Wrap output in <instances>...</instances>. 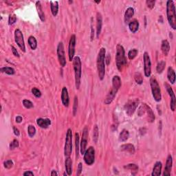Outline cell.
<instances>
[{"instance_id":"6da1fadb","label":"cell","mask_w":176,"mask_h":176,"mask_svg":"<svg viewBox=\"0 0 176 176\" xmlns=\"http://www.w3.org/2000/svg\"><path fill=\"white\" fill-rule=\"evenodd\" d=\"M121 87V79L119 76H114L112 79V87L111 90L107 94V97L105 99V104L106 105H109L110 103H112L114 99H115L116 95Z\"/></svg>"},{"instance_id":"7a4b0ae2","label":"cell","mask_w":176,"mask_h":176,"mask_svg":"<svg viewBox=\"0 0 176 176\" xmlns=\"http://www.w3.org/2000/svg\"><path fill=\"white\" fill-rule=\"evenodd\" d=\"M105 54L106 50L105 48H101V50H99V55H98L97 57V70H98V75H99V77L100 80H103L105 78Z\"/></svg>"},{"instance_id":"3957f363","label":"cell","mask_w":176,"mask_h":176,"mask_svg":"<svg viewBox=\"0 0 176 176\" xmlns=\"http://www.w3.org/2000/svg\"><path fill=\"white\" fill-rule=\"evenodd\" d=\"M116 62L117 68L120 72L123 70L127 63L125 58V49L121 44H118L116 46Z\"/></svg>"},{"instance_id":"277c9868","label":"cell","mask_w":176,"mask_h":176,"mask_svg":"<svg viewBox=\"0 0 176 176\" xmlns=\"http://www.w3.org/2000/svg\"><path fill=\"white\" fill-rule=\"evenodd\" d=\"M167 16L169 25L173 30L176 29V14L174 2L171 0L167 1Z\"/></svg>"},{"instance_id":"5b68a950","label":"cell","mask_w":176,"mask_h":176,"mask_svg":"<svg viewBox=\"0 0 176 176\" xmlns=\"http://www.w3.org/2000/svg\"><path fill=\"white\" fill-rule=\"evenodd\" d=\"M73 66L75 75V85L77 89H79L81 85V79L82 75V65L81 61L79 57H75L73 59Z\"/></svg>"},{"instance_id":"8992f818","label":"cell","mask_w":176,"mask_h":176,"mask_svg":"<svg viewBox=\"0 0 176 176\" xmlns=\"http://www.w3.org/2000/svg\"><path fill=\"white\" fill-rule=\"evenodd\" d=\"M150 85H151L152 95H153L154 100L156 102H160L162 99L161 89L158 82L155 77H151L150 79Z\"/></svg>"},{"instance_id":"52a82bcc","label":"cell","mask_w":176,"mask_h":176,"mask_svg":"<svg viewBox=\"0 0 176 176\" xmlns=\"http://www.w3.org/2000/svg\"><path fill=\"white\" fill-rule=\"evenodd\" d=\"M72 151V131L71 129H68L66 133V138L64 154L65 157H70Z\"/></svg>"},{"instance_id":"ba28073f","label":"cell","mask_w":176,"mask_h":176,"mask_svg":"<svg viewBox=\"0 0 176 176\" xmlns=\"http://www.w3.org/2000/svg\"><path fill=\"white\" fill-rule=\"evenodd\" d=\"M95 160V149L93 147H89L84 153V161L87 165H93Z\"/></svg>"},{"instance_id":"9c48e42d","label":"cell","mask_w":176,"mask_h":176,"mask_svg":"<svg viewBox=\"0 0 176 176\" xmlns=\"http://www.w3.org/2000/svg\"><path fill=\"white\" fill-rule=\"evenodd\" d=\"M138 104L139 100L137 99L134 100H130V101H128L125 106V109L126 110L127 114L129 116L133 115L136 110V108L138 106Z\"/></svg>"},{"instance_id":"30bf717a","label":"cell","mask_w":176,"mask_h":176,"mask_svg":"<svg viewBox=\"0 0 176 176\" xmlns=\"http://www.w3.org/2000/svg\"><path fill=\"white\" fill-rule=\"evenodd\" d=\"M144 72L146 77H149L151 73V63L149 54L145 52L143 55Z\"/></svg>"},{"instance_id":"8fae6325","label":"cell","mask_w":176,"mask_h":176,"mask_svg":"<svg viewBox=\"0 0 176 176\" xmlns=\"http://www.w3.org/2000/svg\"><path fill=\"white\" fill-rule=\"evenodd\" d=\"M15 41L16 43L17 44L19 48L21 50L22 52L25 53L26 52V47L24 39H23V36L21 31L19 29H16L15 31Z\"/></svg>"},{"instance_id":"7c38bea8","label":"cell","mask_w":176,"mask_h":176,"mask_svg":"<svg viewBox=\"0 0 176 176\" xmlns=\"http://www.w3.org/2000/svg\"><path fill=\"white\" fill-rule=\"evenodd\" d=\"M57 56L59 59V63L62 67H65L66 65V59L65 57V51H64V46L63 42H59L57 46Z\"/></svg>"},{"instance_id":"4fadbf2b","label":"cell","mask_w":176,"mask_h":176,"mask_svg":"<svg viewBox=\"0 0 176 176\" xmlns=\"http://www.w3.org/2000/svg\"><path fill=\"white\" fill-rule=\"evenodd\" d=\"M165 87L167 89V92L169 93V97H171V102H170V107H171V109L172 111H174L175 109V106H176V98H175V93L172 89V87H171V85L169 84H168L167 82L165 83Z\"/></svg>"},{"instance_id":"5bb4252c","label":"cell","mask_w":176,"mask_h":176,"mask_svg":"<svg viewBox=\"0 0 176 176\" xmlns=\"http://www.w3.org/2000/svg\"><path fill=\"white\" fill-rule=\"evenodd\" d=\"M75 46H76V36L75 35H72L71 36L70 39L69 47H68V55H69L70 61H73L74 58H75Z\"/></svg>"},{"instance_id":"9a60e30c","label":"cell","mask_w":176,"mask_h":176,"mask_svg":"<svg viewBox=\"0 0 176 176\" xmlns=\"http://www.w3.org/2000/svg\"><path fill=\"white\" fill-rule=\"evenodd\" d=\"M87 137H88V129L87 127L84 128L83 130V135H82V139L80 145V149H81V153L82 155H84L86 151V147L87 144Z\"/></svg>"},{"instance_id":"2e32d148","label":"cell","mask_w":176,"mask_h":176,"mask_svg":"<svg viewBox=\"0 0 176 176\" xmlns=\"http://www.w3.org/2000/svg\"><path fill=\"white\" fill-rule=\"evenodd\" d=\"M172 165H173V158H172V156L171 155H169L167 157V161H166L165 171H164L163 173L164 176H169L171 175Z\"/></svg>"},{"instance_id":"e0dca14e","label":"cell","mask_w":176,"mask_h":176,"mask_svg":"<svg viewBox=\"0 0 176 176\" xmlns=\"http://www.w3.org/2000/svg\"><path fill=\"white\" fill-rule=\"evenodd\" d=\"M143 113H147L148 120L150 123H153L155 121V115L151 109V107L149 106H148L147 104H143Z\"/></svg>"},{"instance_id":"ac0fdd59","label":"cell","mask_w":176,"mask_h":176,"mask_svg":"<svg viewBox=\"0 0 176 176\" xmlns=\"http://www.w3.org/2000/svg\"><path fill=\"white\" fill-rule=\"evenodd\" d=\"M61 101L63 103V105L65 107H67L69 106L70 104V98L68 92H67V89L65 87H63L62 89L61 92Z\"/></svg>"},{"instance_id":"d6986e66","label":"cell","mask_w":176,"mask_h":176,"mask_svg":"<svg viewBox=\"0 0 176 176\" xmlns=\"http://www.w3.org/2000/svg\"><path fill=\"white\" fill-rule=\"evenodd\" d=\"M37 123L42 129H46L51 125V121L49 119H42V118H39V119H37Z\"/></svg>"},{"instance_id":"ffe728a7","label":"cell","mask_w":176,"mask_h":176,"mask_svg":"<svg viewBox=\"0 0 176 176\" xmlns=\"http://www.w3.org/2000/svg\"><path fill=\"white\" fill-rule=\"evenodd\" d=\"M102 25H103V17H102L101 13H98L97 15V35L98 38L99 37V35H101Z\"/></svg>"},{"instance_id":"44dd1931","label":"cell","mask_w":176,"mask_h":176,"mask_svg":"<svg viewBox=\"0 0 176 176\" xmlns=\"http://www.w3.org/2000/svg\"><path fill=\"white\" fill-rule=\"evenodd\" d=\"M162 167H163V165H162L161 162H156L154 165L153 171H152L151 175L152 176H159L161 175L162 172Z\"/></svg>"},{"instance_id":"7402d4cb","label":"cell","mask_w":176,"mask_h":176,"mask_svg":"<svg viewBox=\"0 0 176 176\" xmlns=\"http://www.w3.org/2000/svg\"><path fill=\"white\" fill-rule=\"evenodd\" d=\"M161 50L165 56H168V55H169L170 51V45L169 41H168L167 39L163 40V41H162Z\"/></svg>"},{"instance_id":"603a6c76","label":"cell","mask_w":176,"mask_h":176,"mask_svg":"<svg viewBox=\"0 0 176 176\" xmlns=\"http://www.w3.org/2000/svg\"><path fill=\"white\" fill-rule=\"evenodd\" d=\"M167 79L171 84H174L175 82V72L173 67H169L167 70Z\"/></svg>"},{"instance_id":"cb8c5ba5","label":"cell","mask_w":176,"mask_h":176,"mask_svg":"<svg viewBox=\"0 0 176 176\" xmlns=\"http://www.w3.org/2000/svg\"><path fill=\"white\" fill-rule=\"evenodd\" d=\"M129 28L132 33H136L139 28V22L136 19H133L129 22Z\"/></svg>"},{"instance_id":"d4e9b609","label":"cell","mask_w":176,"mask_h":176,"mask_svg":"<svg viewBox=\"0 0 176 176\" xmlns=\"http://www.w3.org/2000/svg\"><path fill=\"white\" fill-rule=\"evenodd\" d=\"M65 170L68 175H71L72 173V160L70 157H66L65 159Z\"/></svg>"},{"instance_id":"484cf974","label":"cell","mask_w":176,"mask_h":176,"mask_svg":"<svg viewBox=\"0 0 176 176\" xmlns=\"http://www.w3.org/2000/svg\"><path fill=\"white\" fill-rule=\"evenodd\" d=\"M121 150H123V151L129 152V153L131 154H134L136 152L134 146L131 145V144H125V145H122L121 147Z\"/></svg>"},{"instance_id":"4316f807","label":"cell","mask_w":176,"mask_h":176,"mask_svg":"<svg viewBox=\"0 0 176 176\" xmlns=\"http://www.w3.org/2000/svg\"><path fill=\"white\" fill-rule=\"evenodd\" d=\"M50 9H51V12L52 14L54 17H56L57 15L58 12H59V4H58L57 1H50Z\"/></svg>"},{"instance_id":"83f0119b","label":"cell","mask_w":176,"mask_h":176,"mask_svg":"<svg viewBox=\"0 0 176 176\" xmlns=\"http://www.w3.org/2000/svg\"><path fill=\"white\" fill-rule=\"evenodd\" d=\"M133 15H134V10H133V8L131 7H129L128 9L126 10L125 13V23H127L129 22L130 19L133 17Z\"/></svg>"},{"instance_id":"f1b7e54d","label":"cell","mask_w":176,"mask_h":176,"mask_svg":"<svg viewBox=\"0 0 176 176\" xmlns=\"http://www.w3.org/2000/svg\"><path fill=\"white\" fill-rule=\"evenodd\" d=\"M36 7H37L38 14H39V17L40 18V19H41V21H45V15H44L43 9H42V7L41 5V1H38L36 2Z\"/></svg>"},{"instance_id":"f546056e","label":"cell","mask_w":176,"mask_h":176,"mask_svg":"<svg viewBox=\"0 0 176 176\" xmlns=\"http://www.w3.org/2000/svg\"><path fill=\"white\" fill-rule=\"evenodd\" d=\"M28 44H29L30 47H31V48L33 50H36V48H37V41L35 37H33V36H31V37H29Z\"/></svg>"},{"instance_id":"4dcf8cb0","label":"cell","mask_w":176,"mask_h":176,"mask_svg":"<svg viewBox=\"0 0 176 176\" xmlns=\"http://www.w3.org/2000/svg\"><path fill=\"white\" fill-rule=\"evenodd\" d=\"M129 133L127 129H123V131L121 132L119 135V141L121 142H125L129 138Z\"/></svg>"},{"instance_id":"1f68e13d","label":"cell","mask_w":176,"mask_h":176,"mask_svg":"<svg viewBox=\"0 0 176 176\" xmlns=\"http://www.w3.org/2000/svg\"><path fill=\"white\" fill-rule=\"evenodd\" d=\"M0 70H1V72L7 74L9 75H13L15 73V70L11 67H1Z\"/></svg>"},{"instance_id":"d6a6232c","label":"cell","mask_w":176,"mask_h":176,"mask_svg":"<svg viewBox=\"0 0 176 176\" xmlns=\"http://www.w3.org/2000/svg\"><path fill=\"white\" fill-rule=\"evenodd\" d=\"M166 66V62L165 61H161L158 63L156 67V71L158 74H161L164 71Z\"/></svg>"},{"instance_id":"836d02e7","label":"cell","mask_w":176,"mask_h":176,"mask_svg":"<svg viewBox=\"0 0 176 176\" xmlns=\"http://www.w3.org/2000/svg\"><path fill=\"white\" fill-rule=\"evenodd\" d=\"M99 127L96 125L93 128V141L95 143H97L99 140Z\"/></svg>"},{"instance_id":"e575fe53","label":"cell","mask_w":176,"mask_h":176,"mask_svg":"<svg viewBox=\"0 0 176 176\" xmlns=\"http://www.w3.org/2000/svg\"><path fill=\"white\" fill-rule=\"evenodd\" d=\"M75 147H76V157L79 158V134L78 133H75Z\"/></svg>"},{"instance_id":"d590c367","label":"cell","mask_w":176,"mask_h":176,"mask_svg":"<svg viewBox=\"0 0 176 176\" xmlns=\"http://www.w3.org/2000/svg\"><path fill=\"white\" fill-rule=\"evenodd\" d=\"M138 53V51L137 49H131V50H129V53H128V57H129L130 60H133L136 57Z\"/></svg>"},{"instance_id":"8d00e7d4","label":"cell","mask_w":176,"mask_h":176,"mask_svg":"<svg viewBox=\"0 0 176 176\" xmlns=\"http://www.w3.org/2000/svg\"><path fill=\"white\" fill-rule=\"evenodd\" d=\"M134 79L136 83L138 84V85H141L143 83V76L141 73L139 72H136L134 75Z\"/></svg>"},{"instance_id":"74e56055","label":"cell","mask_w":176,"mask_h":176,"mask_svg":"<svg viewBox=\"0 0 176 176\" xmlns=\"http://www.w3.org/2000/svg\"><path fill=\"white\" fill-rule=\"evenodd\" d=\"M28 136L31 138H33L36 133V129L35 126L33 125H29L28 127Z\"/></svg>"},{"instance_id":"f35d334b","label":"cell","mask_w":176,"mask_h":176,"mask_svg":"<svg viewBox=\"0 0 176 176\" xmlns=\"http://www.w3.org/2000/svg\"><path fill=\"white\" fill-rule=\"evenodd\" d=\"M124 168H125V169L132 170V171L136 172H137L138 170V165H136V164H129V165H127V166H125Z\"/></svg>"},{"instance_id":"ab89813d","label":"cell","mask_w":176,"mask_h":176,"mask_svg":"<svg viewBox=\"0 0 176 176\" xmlns=\"http://www.w3.org/2000/svg\"><path fill=\"white\" fill-rule=\"evenodd\" d=\"M16 21H17V17H16V15L15 14H11L9 17V25H13L16 22Z\"/></svg>"},{"instance_id":"60d3db41","label":"cell","mask_w":176,"mask_h":176,"mask_svg":"<svg viewBox=\"0 0 176 176\" xmlns=\"http://www.w3.org/2000/svg\"><path fill=\"white\" fill-rule=\"evenodd\" d=\"M23 105L26 109H31L33 107V103L28 99H24L23 101Z\"/></svg>"},{"instance_id":"b9f144b4","label":"cell","mask_w":176,"mask_h":176,"mask_svg":"<svg viewBox=\"0 0 176 176\" xmlns=\"http://www.w3.org/2000/svg\"><path fill=\"white\" fill-rule=\"evenodd\" d=\"M78 109V97L76 96L75 97V101H74V105H73V115L74 116H75L77 112Z\"/></svg>"},{"instance_id":"7bdbcfd3","label":"cell","mask_w":176,"mask_h":176,"mask_svg":"<svg viewBox=\"0 0 176 176\" xmlns=\"http://www.w3.org/2000/svg\"><path fill=\"white\" fill-rule=\"evenodd\" d=\"M32 93L36 98H40L41 97V91L39 89H37V87H33L32 89Z\"/></svg>"},{"instance_id":"ee69618b","label":"cell","mask_w":176,"mask_h":176,"mask_svg":"<svg viewBox=\"0 0 176 176\" xmlns=\"http://www.w3.org/2000/svg\"><path fill=\"white\" fill-rule=\"evenodd\" d=\"M13 160H8L5 161L4 163V167L6 169H11L12 167H13Z\"/></svg>"},{"instance_id":"f6af8a7d","label":"cell","mask_w":176,"mask_h":176,"mask_svg":"<svg viewBox=\"0 0 176 176\" xmlns=\"http://www.w3.org/2000/svg\"><path fill=\"white\" fill-rule=\"evenodd\" d=\"M18 147H19V142H18L17 140H13L10 144V149L11 150L15 149V148Z\"/></svg>"},{"instance_id":"bcb514c9","label":"cell","mask_w":176,"mask_h":176,"mask_svg":"<svg viewBox=\"0 0 176 176\" xmlns=\"http://www.w3.org/2000/svg\"><path fill=\"white\" fill-rule=\"evenodd\" d=\"M146 3H147L148 8H149L150 9H153L154 6H155V1H154V0H147Z\"/></svg>"},{"instance_id":"7dc6e473","label":"cell","mask_w":176,"mask_h":176,"mask_svg":"<svg viewBox=\"0 0 176 176\" xmlns=\"http://www.w3.org/2000/svg\"><path fill=\"white\" fill-rule=\"evenodd\" d=\"M82 170H83V165H82L81 163H80L78 165V168H77V175H80L82 173Z\"/></svg>"},{"instance_id":"c3c4849f","label":"cell","mask_w":176,"mask_h":176,"mask_svg":"<svg viewBox=\"0 0 176 176\" xmlns=\"http://www.w3.org/2000/svg\"><path fill=\"white\" fill-rule=\"evenodd\" d=\"M12 52H13V55L15 56V57H20V56H19V53H18V52H17V49H16L14 47V46H12Z\"/></svg>"},{"instance_id":"681fc988","label":"cell","mask_w":176,"mask_h":176,"mask_svg":"<svg viewBox=\"0 0 176 176\" xmlns=\"http://www.w3.org/2000/svg\"><path fill=\"white\" fill-rule=\"evenodd\" d=\"M13 132H14V134H15V136H19L20 135L19 130L18 129L17 127H13Z\"/></svg>"},{"instance_id":"f907efd6","label":"cell","mask_w":176,"mask_h":176,"mask_svg":"<svg viewBox=\"0 0 176 176\" xmlns=\"http://www.w3.org/2000/svg\"><path fill=\"white\" fill-rule=\"evenodd\" d=\"M110 59H111V57H110L109 55H105V61L107 63V65H109L110 63Z\"/></svg>"},{"instance_id":"816d5d0a","label":"cell","mask_w":176,"mask_h":176,"mask_svg":"<svg viewBox=\"0 0 176 176\" xmlns=\"http://www.w3.org/2000/svg\"><path fill=\"white\" fill-rule=\"evenodd\" d=\"M15 121L17 123H21L22 122V121H23V119H22V117L20 116H18L16 117Z\"/></svg>"},{"instance_id":"f5cc1de1","label":"cell","mask_w":176,"mask_h":176,"mask_svg":"<svg viewBox=\"0 0 176 176\" xmlns=\"http://www.w3.org/2000/svg\"><path fill=\"white\" fill-rule=\"evenodd\" d=\"M23 175H24V176H26V175H31V176H33V175H34V173H33L32 171H26V172H24V173H23Z\"/></svg>"},{"instance_id":"db71d44e","label":"cell","mask_w":176,"mask_h":176,"mask_svg":"<svg viewBox=\"0 0 176 176\" xmlns=\"http://www.w3.org/2000/svg\"><path fill=\"white\" fill-rule=\"evenodd\" d=\"M50 175L52 176H55V175L57 176V175H58V173H57V171H56L55 170H53V171H52V172H51Z\"/></svg>"},{"instance_id":"11a10c76","label":"cell","mask_w":176,"mask_h":176,"mask_svg":"<svg viewBox=\"0 0 176 176\" xmlns=\"http://www.w3.org/2000/svg\"><path fill=\"white\" fill-rule=\"evenodd\" d=\"M95 2L97 4H99V3H101V1H95Z\"/></svg>"}]
</instances>
